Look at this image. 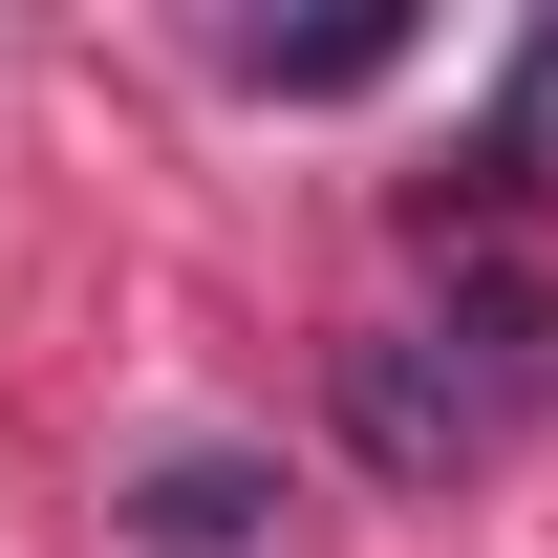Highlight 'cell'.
<instances>
[{
    "label": "cell",
    "mask_w": 558,
    "mask_h": 558,
    "mask_svg": "<svg viewBox=\"0 0 558 558\" xmlns=\"http://www.w3.org/2000/svg\"><path fill=\"white\" fill-rule=\"evenodd\" d=\"M344 451L365 473H409V494H451L494 451V387L451 365V323H387V344H344Z\"/></svg>",
    "instance_id": "6da1fadb"
},
{
    "label": "cell",
    "mask_w": 558,
    "mask_h": 558,
    "mask_svg": "<svg viewBox=\"0 0 558 558\" xmlns=\"http://www.w3.org/2000/svg\"><path fill=\"white\" fill-rule=\"evenodd\" d=\"M451 365L494 387V429H537L558 409V279L537 258H451Z\"/></svg>",
    "instance_id": "7a4b0ae2"
},
{
    "label": "cell",
    "mask_w": 558,
    "mask_h": 558,
    "mask_svg": "<svg viewBox=\"0 0 558 558\" xmlns=\"http://www.w3.org/2000/svg\"><path fill=\"white\" fill-rule=\"evenodd\" d=\"M258 515H279V494L236 473V451H172V473L130 494V537H150V558H236V537H258Z\"/></svg>",
    "instance_id": "3957f363"
},
{
    "label": "cell",
    "mask_w": 558,
    "mask_h": 558,
    "mask_svg": "<svg viewBox=\"0 0 558 558\" xmlns=\"http://www.w3.org/2000/svg\"><path fill=\"white\" fill-rule=\"evenodd\" d=\"M387 65H409V22H301V44L258 22V44H236V86H279V108H344V86H387Z\"/></svg>",
    "instance_id": "277c9868"
}]
</instances>
